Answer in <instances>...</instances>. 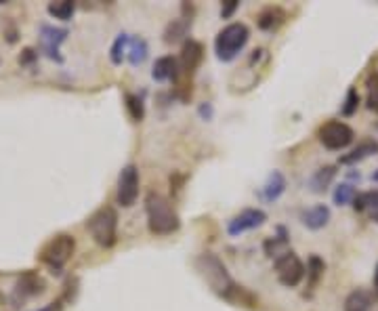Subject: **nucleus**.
<instances>
[{
	"mask_svg": "<svg viewBox=\"0 0 378 311\" xmlns=\"http://www.w3.org/2000/svg\"><path fill=\"white\" fill-rule=\"evenodd\" d=\"M193 265H196V271L202 276V280L210 286V290H213L217 297H221L223 301H227L235 307H246L250 311L259 309V297L252 294L242 284H238L229 276L225 263L217 255L202 253V255H198Z\"/></svg>",
	"mask_w": 378,
	"mask_h": 311,
	"instance_id": "nucleus-1",
	"label": "nucleus"
},
{
	"mask_svg": "<svg viewBox=\"0 0 378 311\" xmlns=\"http://www.w3.org/2000/svg\"><path fill=\"white\" fill-rule=\"evenodd\" d=\"M204 61V47L202 43L193 41V38H189V41L183 43L181 47V55L177 59V76H175V93L177 97L187 103L191 99V93H193V76L198 72V67L202 65Z\"/></svg>",
	"mask_w": 378,
	"mask_h": 311,
	"instance_id": "nucleus-2",
	"label": "nucleus"
},
{
	"mask_svg": "<svg viewBox=\"0 0 378 311\" xmlns=\"http://www.w3.org/2000/svg\"><path fill=\"white\" fill-rule=\"evenodd\" d=\"M145 215H147V227L154 236H171V233H175L181 227V219L173 202L158 191H147Z\"/></svg>",
	"mask_w": 378,
	"mask_h": 311,
	"instance_id": "nucleus-3",
	"label": "nucleus"
},
{
	"mask_svg": "<svg viewBox=\"0 0 378 311\" xmlns=\"http://www.w3.org/2000/svg\"><path fill=\"white\" fill-rule=\"evenodd\" d=\"M250 41V30L246 23L242 21H233V23H227L215 38V53H217V59L223 61V63H229L233 61L242 51L244 47L248 45Z\"/></svg>",
	"mask_w": 378,
	"mask_h": 311,
	"instance_id": "nucleus-4",
	"label": "nucleus"
},
{
	"mask_svg": "<svg viewBox=\"0 0 378 311\" xmlns=\"http://www.w3.org/2000/svg\"><path fill=\"white\" fill-rule=\"evenodd\" d=\"M87 229L91 233V238L101 248H114L118 242V213H116V208L107 206V204L97 208L89 217Z\"/></svg>",
	"mask_w": 378,
	"mask_h": 311,
	"instance_id": "nucleus-5",
	"label": "nucleus"
},
{
	"mask_svg": "<svg viewBox=\"0 0 378 311\" xmlns=\"http://www.w3.org/2000/svg\"><path fill=\"white\" fill-rule=\"evenodd\" d=\"M76 253V240L74 236H70V233H57V236H53L45 246L40 248V261L49 265L53 271H61L70 259L74 257Z\"/></svg>",
	"mask_w": 378,
	"mask_h": 311,
	"instance_id": "nucleus-6",
	"label": "nucleus"
},
{
	"mask_svg": "<svg viewBox=\"0 0 378 311\" xmlns=\"http://www.w3.org/2000/svg\"><path fill=\"white\" fill-rule=\"evenodd\" d=\"M273 265H275V276L280 284L286 288H297L305 278V263L294 250H286L284 255H280L273 261Z\"/></svg>",
	"mask_w": 378,
	"mask_h": 311,
	"instance_id": "nucleus-7",
	"label": "nucleus"
},
{
	"mask_svg": "<svg viewBox=\"0 0 378 311\" xmlns=\"http://www.w3.org/2000/svg\"><path fill=\"white\" fill-rule=\"evenodd\" d=\"M317 139H319V143L326 149H330V151H341V149H345V147H349L353 143L355 133L343 120H328L326 125L319 127Z\"/></svg>",
	"mask_w": 378,
	"mask_h": 311,
	"instance_id": "nucleus-8",
	"label": "nucleus"
},
{
	"mask_svg": "<svg viewBox=\"0 0 378 311\" xmlns=\"http://www.w3.org/2000/svg\"><path fill=\"white\" fill-rule=\"evenodd\" d=\"M139 198V169L135 164L122 167L118 175V189H116V202L122 208H131Z\"/></svg>",
	"mask_w": 378,
	"mask_h": 311,
	"instance_id": "nucleus-9",
	"label": "nucleus"
},
{
	"mask_svg": "<svg viewBox=\"0 0 378 311\" xmlns=\"http://www.w3.org/2000/svg\"><path fill=\"white\" fill-rule=\"evenodd\" d=\"M265 221L267 213L263 208H244L227 221V233L231 238H238L246 231L259 229L261 225H265Z\"/></svg>",
	"mask_w": 378,
	"mask_h": 311,
	"instance_id": "nucleus-10",
	"label": "nucleus"
},
{
	"mask_svg": "<svg viewBox=\"0 0 378 311\" xmlns=\"http://www.w3.org/2000/svg\"><path fill=\"white\" fill-rule=\"evenodd\" d=\"M67 34L70 32L65 28H55V25H42L40 28V49L51 61L63 63L61 45L65 43Z\"/></svg>",
	"mask_w": 378,
	"mask_h": 311,
	"instance_id": "nucleus-11",
	"label": "nucleus"
},
{
	"mask_svg": "<svg viewBox=\"0 0 378 311\" xmlns=\"http://www.w3.org/2000/svg\"><path fill=\"white\" fill-rule=\"evenodd\" d=\"M330 217H332V213H330V208L326 204H315V206H311V208H307V211L301 213L303 225L307 229H311V231L324 229L330 223Z\"/></svg>",
	"mask_w": 378,
	"mask_h": 311,
	"instance_id": "nucleus-12",
	"label": "nucleus"
},
{
	"mask_svg": "<svg viewBox=\"0 0 378 311\" xmlns=\"http://www.w3.org/2000/svg\"><path fill=\"white\" fill-rule=\"evenodd\" d=\"M286 191V177L280 171H271L265 185L261 187V198L265 202H277Z\"/></svg>",
	"mask_w": 378,
	"mask_h": 311,
	"instance_id": "nucleus-13",
	"label": "nucleus"
},
{
	"mask_svg": "<svg viewBox=\"0 0 378 311\" xmlns=\"http://www.w3.org/2000/svg\"><path fill=\"white\" fill-rule=\"evenodd\" d=\"M378 153V141L376 139H364L357 143V147H353L349 153H345L341 158V164L345 167H351V164H357L366 158H370V156H376Z\"/></svg>",
	"mask_w": 378,
	"mask_h": 311,
	"instance_id": "nucleus-14",
	"label": "nucleus"
},
{
	"mask_svg": "<svg viewBox=\"0 0 378 311\" xmlns=\"http://www.w3.org/2000/svg\"><path fill=\"white\" fill-rule=\"evenodd\" d=\"M177 76V57L173 55H164V57H158L154 67H151V78L156 83H168V81H175Z\"/></svg>",
	"mask_w": 378,
	"mask_h": 311,
	"instance_id": "nucleus-15",
	"label": "nucleus"
},
{
	"mask_svg": "<svg viewBox=\"0 0 378 311\" xmlns=\"http://www.w3.org/2000/svg\"><path fill=\"white\" fill-rule=\"evenodd\" d=\"M286 19H288V15H286V11L282 7H265L259 13L257 23H259V28L263 32H275V30H280L286 23Z\"/></svg>",
	"mask_w": 378,
	"mask_h": 311,
	"instance_id": "nucleus-16",
	"label": "nucleus"
},
{
	"mask_svg": "<svg viewBox=\"0 0 378 311\" xmlns=\"http://www.w3.org/2000/svg\"><path fill=\"white\" fill-rule=\"evenodd\" d=\"M353 208L357 213H370V219L378 223V189L357 193L353 200Z\"/></svg>",
	"mask_w": 378,
	"mask_h": 311,
	"instance_id": "nucleus-17",
	"label": "nucleus"
},
{
	"mask_svg": "<svg viewBox=\"0 0 378 311\" xmlns=\"http://www.w3.org/2000/svg\"><path fill=\"white\" fill-rule=\"evenodd\" d=\"M149 57V45L145 38L141 36H133L131 43H129V51H126V59H129V63L133 67H139L147 61Z\"/></svg>",
	"mask_w": 378,
	"mask_h": 311,
	"instance_id": "nucleus-18",
	"label": "nucleus"
},
{
	"mask_svg": "<svg viewBox=\"0 0 378 311\" xmlns=\"http://www.w3.org/2000/svg\"><path fill=\"white\" fill-rule=\"evenodd\" d=\"M191 28V17H179V19H173L168 23V28L164 30V43L166 45H177L181 43L183 38L187 36Z\"/></svg>",
	"mask_w": 378,
	"mask_h": 311,
	"instance_id": "nucleus-19",
	"label": "nucleus"
},
{
	"mask_svg": "<svg viewBox=\"0 0 378 311\" xmlns=\"http://www.w3.org/2000/svg\"><path fill=\"white\" fill-rule=\"evenodd\" d=\"M372 303H374V297L370 290L355 288L345 299V311H372Z\"/></svg>",
	"mask_w": 378,
	"mask_h": 311,
	"instance_id": "nucleus-20",
	"label": "nucleus"
},
{
	"mask_svg": "<svg viewBox=\"0 0 378 311\" xmlns=\"http://www.w3.org/2000/svg\"><path fill=\"white\" fill-rule=\"evenodd\" d=\"M336 177V167H322L309 179V189L313 193H324Z\"/></svg>",
	"mask_w": 378,
	"mask_h": 311,
	"instance_id": "nucleus-21",
	"label": "nucleus"
},
{
	"mask_svg": "<svg viewBox=\"0 0 378 311\" xmlns=\"http://www.w3.org/2000/svg\"><path fill=\"white\" fill-rule=\"evenodd\" d=\"M324 271H326V263L324 259H319L317 255H311L309 261H307V267H305V276H307V286L313 290L319 280L324 278Z\"/></svg>",
	"mask_w": 378,
	"mask_h": 311,
	"instance_id": "nucleus-22",
	"label": "nucleus"
},
{
	"mask_svg": "<svg viewBox=\"0 0 378 311\" xmlns=\"http://www.w3.org/2000/svg\"><path fill=\"white\" fill-rule=\"evenodd\" d=\"M129 43H131V36L126 32L116 36V41H114V45L109 49V59H112L114 65H122V61L126 57V51H129Z\"/></svg>",
	"mask_w": 378,
	"mask_h": 311,
	"instance_id": "nucleus-23",
	"label": "nucleus"
},
{
	"mask_svg": "<svg viewBox=\"0 0 378 311\" xmlns=\"http://www.w3.org/2000/svg\"><path fill=\"white\" fill-rule=\"evenodd\" d=\"M47 11L59 21H70L76 11V3H72V0H55V3H49Z\"/></svg>",
	"mask_w": 378,
	"mask_h": 311,
	"instance_id": "nucleus-24",
	"label": "nucleus"
},
{
	"mask_svg": "<svg viewBox=\"0 0 378 311\" xmlns=\"http://www.w3.org/2000/svg\"><path fill=\"white\" fill-rule=\"evenodd\" d=\"M124 105H126V111H129L131 120L133 122H141L145 118V103L139 95H133V93H126L124 95Z\"/></svg>",
	"mask_w": 378,
	"mask_h": 311,
	"instance_id": "nucleus-25",
	"label": "nucleus"
},
{
	"mask_svg": "<svg viewBox=\"0 0 378 311\" xmlns=\"http://www.w3.org/2000/svg\"><path fill=\"white\" fill-rule=\"evenodd\" d=\"M366 103L370 111L378 114V72H370L366 78Z\"/></svg>",
	"mask_w": 378,
	"mask_h": 311,
	"instance_id": "nucleus-26",
	"label": "nucleus"
},
{
	"mask_svg": "<svg viewBox=\"0 0 378 311\" xmlns=\"http://www.w3.org/2000/svg\"><path fill=\"white\" fill-rule=\"evenodd\" d=\"M355 196H357V189L351 183H341V185H336L332 200L336 206H347V204H353Z\"/></svg>",
	"mask_w": 378,
	"mask_h": 311,
	"instance_id": "nucleus-27",
	"label": "nucleus"
},
{
	"mask_svg": "<svg viewBox=\"0 0 378 311\" xmlns=\"http://www.w3.org/2000/svg\"><path fill=\"white\" fill-rule=\"evenodd\" d=\"M17 290H19L21 294H38V292L45 290V282H42V280H40L38 276H34V274H25V276L21 278Z\"/></svg>",
	"mask_w": 378,
	"mask_h": 311,
	"instance_id": "nucleus-28",
	"label": "nucleus"
},
{
	"mask_svg": "<svg viewBox=\"0 0 378 311\" xmlns=\"http://www.w3.org/2000/svg\"><path fill=\"white\" fill-rule=\"evenodd\" d=\"M357 107H359V93H357L355 87H351L347 91V97H345V103L341 107V114L345 116V118H349V116H353L357 111Z\"/></svg>",
	"mask_w": 378,
	"mask_h": 311,
	"instance_id": "nucleus-29",
	"label": "nucleus"
},
{
	"mask_svg": "<svg viewBox=\"0 0 378 311\" xmlns=\"http://www.w3.org/2000/svg\"><path fill=\"white\" fill-rule=\"evenodd\" d=\"M198 114H200V118H202V120H213V116H215V107H213V103H208V101L200 103Z\"/></svg>",
	"mask_w": 378,
	"mask_h": 311,
	"instance_id": "nucleus-30",
	"label": "nucleus"
},
{
	"mask_svg": "<svg viewBox=\"0 0 378 311\" xmlns=\"http://www.w3.org/2000/svg\"><path fill=\"white\" fill-rule=\"evenodd\" d=\"M238 7H240L238 0H227V3H223V7H221V17L223 19H229L238 11Z\"/></svg>",
	"mask_w": 378,
	"mask_h": 311,
	"instance_id": "nucleus-31",
	"label": "nucleus"
},
{
	"mask_svg": "<svg viewBox=\"0 0 378 311\" xmlns=\"http://www.w3.org/2000/svg\"><path fill=\"white\" fill-rule=\"evenodd\" d=\"M63 303H65V297H61V299L49 303L47 307H42V309H36V311H61V309H63Z\"/></svg>",
	"mask_w": 378,
	"mask_h": 311,
	"instance_id": "nucleus-32",
	"label": "nucleus"
},
{
	"mask_svg": "<svg viewBox=\"0 0 378 311\" xmlns=\"http://www.w3.org/2000/svg\"><path fill=\"white\" fill-rule=\"evenodd\" d=\"M34 59H36V53H34L32 49H25V51L19 55V63H21V65H28V63H32Z\"/></svg>",
	"mask_w": 378,
	"mask_h": 311,
	"instance_id": "nucleus-33",
	"label": "nucleus"
},
{
	"mask_svg": "<svg viewBox=\"0 0 378 311\" xmlns=\"http://www.w3.org/2000/svg\"><path fill=\"white\" fill-rule=\"evenodd\" d=\"M374 294L378 297V265H376V269H374Z\"/></svg>",
	"mask_w": 378,
	"mask_h": 311,
	"instance_id": "nucleus-34",
	"label": "nucleus"
},
{
	"mask_svg": "<svg viewBox=\"0 0 378 311\" xmlns=\"http://www.w3.org/2000/svg\"><path fill=\"white\" fill-rule=\"evenodd\" d=\"M372 181H376V183H378V171H374V173H372Z\"/></svg>",
	"mask_w": 378,
	"mask_h": 311,
	"instance_id": "nucleus-35",
	"label": "nucleus"
}]
</instances>
